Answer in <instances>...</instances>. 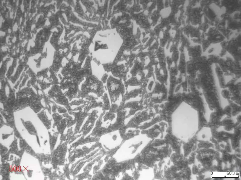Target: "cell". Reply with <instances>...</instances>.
<instances>
[{
    "label": "cell",
    "mask_w": 241,
    "mask_h": 180,
    "mask_svg": "<svg viewBox=\"0 0 241 180\" xmlns=\"http://www.w3.org/2000/svg\"><path fill=\"white\" fill-rule=\"evenodd\" d=\"M152 173V172H151V171L150 170H147L143 172V173H142V174H144V176H143V177H144V179H146H146H149L148 177H150L152 176V175H151Z\"/></svg>",
    "instance_id": "52a82bcc"
},
{
    "label": "cell",
    "mask_w": 241,
    "mask_h": 180,
    "mask_svg": "<svg viewBox=\"0 0 241 180\" xmlns=\"http://www.w3.org/2000/svg\"><path fill=\"white\" fill-rule=\"evenodd\" d=\"M189 56L192 59L201 56L203 52L201 45L198 44L186 48Z\"/></svg>",
    "instance_id": "3957f363"
},
{
    "label": "cell",
    "mask_w": 241,
    "mask_h": 180,
    "mask_svg": "<svg viewBox=\"0 0 241 180\" xmlns=\"http://www.w3.org/2000/svg\"><path fill=\"white\" fill-rule=\"evenodd\" d=\"M214 50H215L214 48V47H212L211 48L209 49L208 52V53L211 54L214 51Z\"/></svg>",
    "instance_id": "ba28073f"
},
{
    "label": "cell",
    "mask_w": 241,
    "mask_h": 180,
    "mask_svg": "<svg viewBox=\"0 0 241 180\" xmlns=\"http://www.w3.org/2000/svg\"><path fill=\"white\" fill-rule=\"evenodd\" d=\"M198 27L200 30H201L203 31V32L205 33L209 28V25L204 22L202 23L199 25Z\"/></svg>",
    "instance_id": "5b68a950"
},
{
    "label": "cell",
    "mask_w": 241,
    "mask_h": 180,
    "mask_svg": "<svg viewBox=\"0 0 241 180\" xmlns=\"http://www.w3.org/2000/svg\"><path fill=\"white\" fill-rule=\"evenodd\" d=\"M205 39L211 44L220 43L226 39L221 33L215 27H210L206 32Z\"/></svg>",
    "instance_id": "7a4b0ae2"
},
{
    "label": "cell",
    "mask_w": 241,
    "mask_h": 180,
    "mask_svg": "<svg viewBox=\"0 0 241 180\" xmlns=\"http://www.w3.org/2000/svg\"><path fill=\"white\" fill-rule=\"evenodd\" d=\"M240 20H236L232 18L227 21V28L231 30H240Z\"/></svg>",
    "instance_id": "277c9868"
},
{
    "label": "cell",
    "mask_w": 241,
    "mask_h": 180,
    "mask_svg": "<svg viewBox=\"0 0 241 180\" xmlns=\"http://www.w3.org/2000/svg\"><path fill=\"white\" fill-rule=\"evenodd\" d=\"M219 56L214 55H210L208 56V61L210 62H215L219 61Z\"/></svg>",
    "instance_id": "8992f818"
},
{
    "label": "cell",
    "mask_w": 241,
    "mask_h": 180,
    "mask_svg": "<svg viewBox=\"0 0 241 180\" xmlns=\"http://www.w3.org/2000/svg\"><path fill=\"white\" fill-rule=\"evenodd\" d=\"M226 50L232 56L237 57L239 56L240 57V33L236 37L232 38L228 41Z\"/></svg>",
    "instance_id": "6da1fadb"
}]
</instances>
